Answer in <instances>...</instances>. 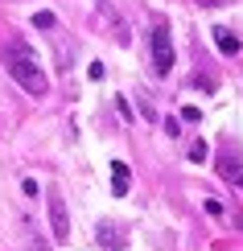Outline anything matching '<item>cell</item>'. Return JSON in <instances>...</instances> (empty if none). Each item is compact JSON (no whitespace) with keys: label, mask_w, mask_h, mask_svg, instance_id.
Instances as JSON below:
<instances>
[{"label":"cell","mask_w":243,"mask_h":251,"mask_svg":"<svg viewBox=\"0 0 243 251\" xmlns=\"http://www.w3.org/2000/svg\"><path fill=\"white\" fill-rule=\"evenodd\" d=\"M50 231H54V243H66L70 239V218H66V202L58 194H50Z\"/></svg>","instance_id":"3"},{"label":"cell","mask_w":243,"mask_h":251,"mask_svg":"<svg viewBox=\"0 0 243 251\" xmlns=\"http://www.w3.org/2000/svg\"><path fill=\"white\" fill-rule=\"evenodd\" d=\"M111 173H115L111 190H115V198H124V194H128V165H124V161H111Z\"/></svg>","instance_id":"4"},{"label":"cell","mask_w":243,"mask_h":251,"mask_svg":"<svg viewBox=\"0 0 243 251\" xmlns=\"http://www.w3.org/2000/svg\"><path fill=\"white\" fill-rule=\"evenodd\" d=\"M218 173H223V181H227V185L243 190V165H239V161H223V169H218Z\"/></svg>","instance_id":"5"},{"label":"cell","mask_w":243,"mask_h":251,"mask_svg":"<svg viewBox=\"0 0 243 251\" xmlns=\"http://www.w3.org/2000/svg\"><path fill=\"white\" fill-rule=\"evenodd\" d=\"M99 243H108V247H120L124 239H120V235H111V226H108V231H99Z\"/></svg>","instance_id":"9"},{"label":"cell","mask_w":243,"mask_h":251,"mask_svg":"<svg viewBox=\"0 0 243 251\" xmlns=\"http://www.w3.org/2000/svg\"><path fill=\"white\" fill-rule=\"evenodd\" d=\"M21 190H25L29 198H37V181H33V177H25V181H21Z\"/></svg>","instance_id":"10"},{"label":"cell","mask_w":243,"mask_h":251,"mask_svg":"<svg viewBox=\"0 0 243 251\" xmlns=\"http://www.w3.org/2000/svg\"><path fill=\"white\" fill-rule=\"evenodd\" d=\"M54 21H58L54 13H37V17H33V25H37V29H54Z\"/></svg>","instance_id":"8"},{"label":"cell","mask_w":243,"mask_h":251,"mask_svg":"<svg viewBox=\"0 0 243 251\" xmlns=\"http://www.w3.org/2000/svg\"><path fill=\"white\" fill-rule=\"evenodd\" d=\"M215 46L223 50V54H239V37H231V29H215Z\"/></svg>","instance_id":"6"},{"label":"cell","mask_w":243,"mask_h":251,"mask_svg":"<svg viewBox=\"0 0 243 251\" xmlns=\"http://www.w3.org/2000/svg\"><path fill=\"white\" fill-rule=\"evenodd\" d=\"M33 251H50V247H46V243H41V239H37V243H33Z\"/></svg>","instance_id":"11"},{"label":"cell","mask_w":243,"mask_h":251,"mask_svg":"<svg viewBox=\"0 0 243 251\" xmlns=\"http://www.w3.org/2000/svg\"><path fill=\"white\" fill-rule=\"evenodd\" d=\"M169 70H173V41H169V25L157 21L153 25V75L165 78Z\"/></svg>","instance_id":"2"},{"label":"cell","mask_w":243,"mask_h":251,"mask_svg":"<svg viewBox=\"0 0 243 251\" xmlns=\"http://www.w3.org/2000/svg\"><path fill=\"white\" fill-rule=\"evenodd\" d=\"M206 140H194V144H189V161H206Z\"/></svg>","instance_id":"7"},{"label":"cell","mask_w":243,"mask_h":251,"mask_svg":"<svg viewBox=\"0 0 243 251\" xmlns=\"http://www.w3.org/2000/svg\"><path fill=\"white\" fill-rule=\"evenodd\" d=\"M4 70L17 78L21 91H29V95H46L50 91V78H46V70L37 66V54L29 46H21V41H13V46L4 50Z\"/></svg>","instance_id":"1"}]
</instances>
